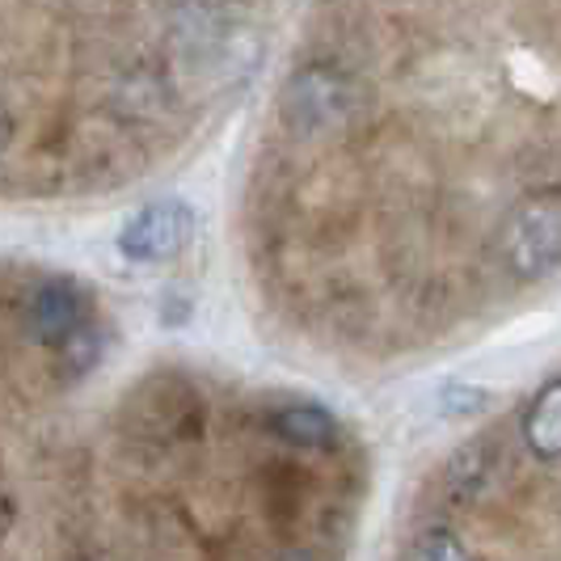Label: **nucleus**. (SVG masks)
<instances>
[{
  "label": "nucleus",
  "instance_id": "7",
  "mask_svg": "<svg viewBox=\"0 0 561 561\" xmlns=\"http://www.w3.org/2000/svg\"><path fill=\"white\" fill-rule=\"evenodd\" d=\"M405 561H473V558L465 553V545H460L456 536H448V533H426V536H419V540L410 545Z\"/></svg>",
  "mask_w": 561,
  "mask_h": 561
},
{
  "label": "nucleus",
  "instance_id": "5",
  "mask_svg": "<svg viewBox=\"0 0 561 561\" xmlns=\"http://www.w3.org/2000/svg\"><path fill=\"white\" fill-rule=\"evenodd\" d=\"M271 431L291 448H330L337 439V419L321 405H283L271 414Z\"/></svg>",
  "mask_w": 561,
  "mask_h": 561
},
{
  "label": "nucleus",
  "instance_id": "9",
  "mask_svg": "<svg viewBox=\"0 0 561 561\" xmlns=\"http://www.w3.org/2000/svg\"><path fill=\"white\" fill-rule=\"evenodd\" d=\"M283 561H312L309 553H283Z\"/></svg>",
  "mask_w": 561,
  "mask_h": 561
},
{
  "label": "nucleus",
  "instance_id": "2",
  "mask_svg": "<svg viewBox=\"0 0 561 561\" xmlns=\"http://www.w3.org/2000/svg\"><path fill=\"white\" fill-rule=\"evenodd\" d=\"M561 253V195L540 191L524 198L503 228V257L519 279H545L558 271Z\"/></svg>",
  "mask_w": 561,
  "mask_h": 561
},
{
  "label": "nucleus",
  "instance_id": "4",
  "mask_svg": "<svg viewBox=\"0 0 561 561\" xmlns=\"http://www.w3.org/2000/svg\"><path fill=\"white\" fill-rule=\"evenodd\" d=\"M84 325H93L89 296L72 279H43L30 296V330L43 346L59 351L68 337H77Z\"/></svg>",
  "mask_w": 561,
  "mask_h": 561
},
{
  "label": "nucleus",
  "instance_id": "8",
  "mask_svg": "<svg viewBox=\"0 0 561 561\" xmlns=\"http://www.w3.org/2000/svg\"><path fill=\"white\" fill-rule=\"evenodd\" d=\"M9 144H13V114H9V106L0 102V157L9 152Z\"/></svg>",
  "mask_w": 561,
  "mask_h": 561
},
{
  "label": "nucleus",
  "instance_id": "3",
  "mask_svg": "<svg viewBox=\"0 0 561 561\" xmlns=\"http://www.w3.org/2000/svg\"><path fill=\"white\" fill-rule=\"evenodd\" d=\"M195 232V211L178 198H161V203H148L140 207L123 232H118V250L131 262H169L186 250Z\"/></svg>",
  "mask_w": 561,
  "mask_h": 561
},
{
  "label": "nucleus",
  "instance_id": "1",
  "mask_svg": "<svg viewBox=\"0 0 561 561\" xmlns=\"http://www.w3.org/2000/svg\"><path fill=\"white\" fill-rule=\"evenodd\" d=\"M359 114V84L346 72L309 64L291 72L279 93V118L291 136H330Z\"/></svg>",
  "mask_w": 561,
  "mask_h": 561
},
{
  "label": "nucleus",
  "instance_id": "6",
  "mask_svg": "<svg viewBox=\"0 0 561 561\" xmlns=\"http://www.w3.org/2000/svg\"><path fill=\"white\" fill-rule=\"evenodd\" d=\"M524 435H528V448L540 456V460H558L561 456V389L549 380L540 397L528 410V422H524Z\"/></svg>",
  "mask_w": 561,
  "mask_h": 561
}]
</instances>
